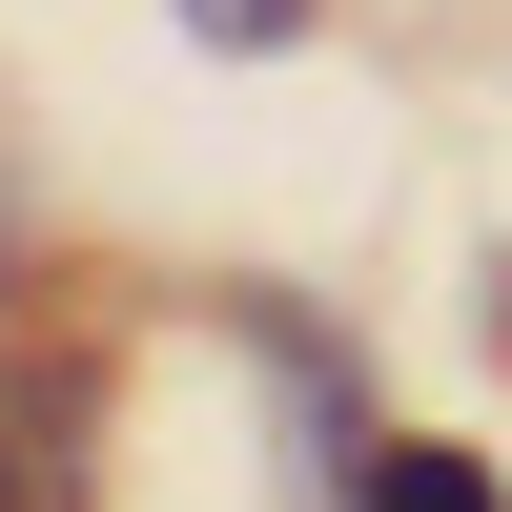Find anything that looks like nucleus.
I'll use <instances>...</instances> for the list:
<instances>
[{"label": "nucleus", "instance_id": "nucleus-1", "mask_svg": "<svg viewBox=\"0 0 512 512\" xmlns=\"http://www.w3.org/2000/svg\"><path fill=\"white\" fill-rule=\"evenodd\" d=\"M82 410H103V369L41 349V369H21V410H0V512H82Z\"/></svg>", "mask_w": 512, "mask_h": 512}, {"label": "nucleus", "instance_id": "nucleus-2", "mask_svg": "<svg viewBox=\"0 0 512 512\" xmlns=\"http://www.w3.org/2000/svg\"><path fill=\"white\" fill-rule=\"evenodd\" d=\"M349 512H492L472 451H349Z\"/></svg>", "mask_w": 512, "mask_h": 512}, {"label": "nucleus", "instance_id": "nucleus-3", "mask_svg": "<svg viewBox=\"0 0 512 512\" xmlns=\"http://www.w3.org/2000/svg\"><path fill=\"white\" fill-rule=\"evenodd\" d=\"M205 41H226V62H267V41H308V0H185Z\"/></svg>", "mask_w": 512, "mask_h": 512}, {"label": "nucleus", "instance_id": "nucleus-4", "mask_svg": "<svg viewBox=\"0 0 512 512\" xmlns=\"http://www.w3.org/2000/svg\"><path fill=\"white\" fill-rule=\"evenodd\" d=\"M0 267H21V205H0Z\"/></svg>", "mask_w": 512, "mask_h": 512}]
</instances>
